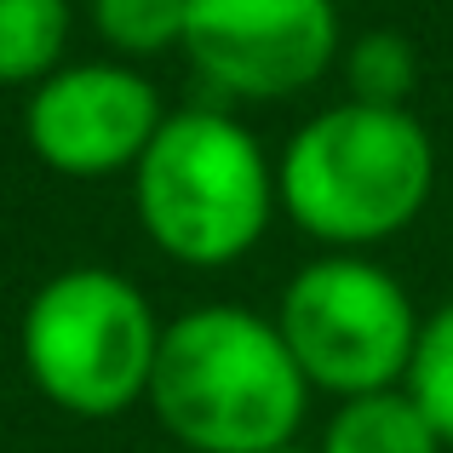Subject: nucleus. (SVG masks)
<instances>
[{
  "instance_id": "obj_1",
  "label": "nucleus",
  "mask_w": 453,
  "mask_h": 453,
  "mask_svg": "<svg viewBox=\"0 0 453 453\" xmlns=\"http://www.w3.org/2000/svg\"><path fill=\"white\" fill-rule=\"evenodd\" d=\"M304 390L276 321L242 304H201L161 327L150 402L166 436L196 453H276L304 419Z\"/></svg>"
},
{
  "instance_id": "obj_2",
  "label": "nucleus",
  "mask_w": 453,
  "mask_h": 453,
  "mask_svg": "<svg viewBox=\"0 0 453 453\" xmlns=\"http://www.w3.org/2000/svg\"><path fill=\"white\" fill-rule=\"evenodd\" d=\"M436 184L431 133L408 110L339 104L293 133L281 155V207L333 247H373L419 219Z\"/></svg>"
},
{
  "instance_id": "obj_3",
  "label": "nucleus",
  "mask_w": 453,
  "mask_h": 453,
  "mask_svg": "<svg viewBox=\"0 0 453 453\" xmlns=\"http://www.w3.org/2000/svg\"><path fill=\"white\" fill-rule=\"evenodd\" d=\"M138 219L178 265H230L258 247L276 207V178L242 121L219 110L166 115L138 161Z\"/></svg>"
},
{
  "instance_id": "obj_4",
  "label": "nucleus",
  "mask_w": 453,
  "mask_h": 453,
  "mask_svg": "<svg viewBox=\"0 0 453 453\" xmlns=\"http://www.w3.org/2000/svg\"><path fill=\"white\" fill-rule=\"evenodd\" d=\"M155 356V310L115 270H64L23 310V367L35 390L81 419H110L150 396Z\"/></svg>"
},
{
  "instance_id": "obj_5",
  "label": "nucleus",
  "mask_w": 453,
  "mask_h": 453,
  "mask_svg": "<svg viewBox=\"0 0 453 453\" xmlns=\"http://www.w3.org/2000/svg\"><path fill=\"white\" fill-rule=\"evenodd\" d=\"M276 327L310 385L350 402L408 379L425 321L390 270L367 258H316L288 281Z\"/></svg>"
},
{
  "instance_id": "obj_6",
  "label": "nucleus",
  "mask_w": 453,
  "mask_h": 453,
  "mask_svg": "<svg viewBox=\"0 0 453 453\" xmlns=\"http://www.w3.org/2000/svg\"><path fill=\"white\" fill-rule=\"evenodd\" d=\"M184 46L212 87L288 98L333 64L339 12L333 0H189Z\"/></svg>"
},
{
  "instance_id": "obj_7",
  "label": "nucleus",
  "mask_w": 453,
  "mask_h": 453,
  "mask_svg": "<svg viewBox=\"0 0 453 453\" xmlns=\"http://www.w3.org/2000/svg\"><path fill=\"white\" fill-rule=\"evenodd\" d=\"M161 98L144 75L121 64H75L35 87L23 110L29 150L69 178H98L138 166L161 133Z\"/></svg>"
},
{
  "instance_id": "obj_8",
  "label": "nucleus",
  "mask_w": 453,
  "mask_h": 453,
  "mask_svg": "<svg viewBox=\"0 0 453 453\" xmlns=\"http://www.w3.org/2000/svg\"><path fill=\"white\" fill-rule=\"evenodd\" d=\"M321 453H442V436L408 390H373L333 413Z\"/></svg>"
},
{
  "instance_id": "obj_9",
  "label": "nucleus",
  "mask_w": 453,
  "mask_h": 453,
  "mask_svg": "<svg viewBox=\"0 0 453 453\" xmlns=\"http://www.w3.org/2000/svg\"><path fill=\"white\" fill-rule=\"evenodd\" d=\"M69 41V0H0V81H46Z\"/></svg>"
},
{
  "instance_id": "obj_10",
  "label": "nucleus",
  "mask_w": 453,
  "mask_h": 453,
  "mask_svg": "<svg viewBox=\"0 0 453 453\" xmlns=\"http://www.w3.org/2000/svg\"><path fill=\"white\" fill-rule=\"evenodd\" d=\"M419 81V58L413 41L396 29H373L350 46V98L373 104V110H402V98Z\"/></svg>"
},
{
  "instance_id": "obj_11",
  "label": "nucleus",
  "mask_w": 453,
  "mask_h": 453,
  "mask_svg": "<svg viewBox=\"0 0 453 453\" xmlns=\"http://www.w3.org/2000/svg\"><path fill=\"white\" fill-rule=\"evenodd\" d=\"M408 396L436 425L442 448H453V304H442L419 327V350H413V367H408Z\"/></svg>"
},
{
  "instance_id": "obj_12",
  "label": "nucleus",
  "mask_w": 453,
  "mask_h": 453,
  "mask_svg": "<svg viewBox=\"0 0 453 453\" xmlns=\"http://www.w3.org/2000/svg\"><path fill=\"white\" fill-rule=\"evenodd\" d=\"M98 35L133 58H155L184 41L189 0H98Z\"/></svg>"
},
{
  "instance_id": "obj_13",
  "label": "nucleus",
  "mask_w": 453,
  "mask_h": 453,
  "mask_svg": "<svg viewBox=\"0 0 453 453\" xmlns=\"http://www.w3.org/2000/svg\"><path fill=\"white\" fill-rule=\"evenodd\" d=\"M276 453H299V448H276Z\"/></svg>"
}]
</instances>
